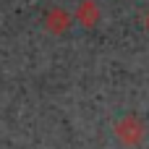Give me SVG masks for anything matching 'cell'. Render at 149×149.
<instances>
[{"mask_svg": "<svg viewBox=\"0 0 149 149\" xmlns=\"http://www.w3.org/2000/svg\"><path fill=\"white\" fill-rule=\"evenodd\" d=\"M76 18H79V24H81V26H86V29L97 26V24H100V18H102L100 5H97L94 0H81V3H79V8H76Z\"/></svg>", "mask_w": 149, "mask_h": 149, "instance_id": "obj_3", "label": "cell"}, {"mask_svg": "<svg viewBox=\"0 0 149 149\" xmlns=\"http://www.w3.org/2000/svg\"><path fill=\"white\" fill-rule=\"evenodd\" d=\"M144 26H147V31H149V13L144 16Z\"/></svg>", "mask_w": 149, "mask_h": 149, "instance_id": "obj_4", "label": "cell"}, {"mask_svg": "<svg viewBox=\"0 0 149 149\" xmlns=\"http://www.w3.org/2000/svg\"><path fill=\"white\" fill-rule=\"evenodd\" d=\"M71 21H73V16L65 8H50L45 13V29L50 34H65L68 26H71Z\"/></svg>", "mask_w": 149, "mask_h": 149, "instance_id": "obj_2", "label": "cell"}, {"mask_svg": "<svg viewBox=\"0 0 149 149\" xmlns=\"http://www.w3.org/2000/svg\"><path fill=\"white\" fill-rule=\"evenodd\" d=\"M115 136L126 147H141V141H144V123L136 115H126V118H120L115 123Z\"/></svg>", "mask_w": 149, "mask_h": 149, "instance_id": "obj_1", "label": "cell"}]
</instances>
